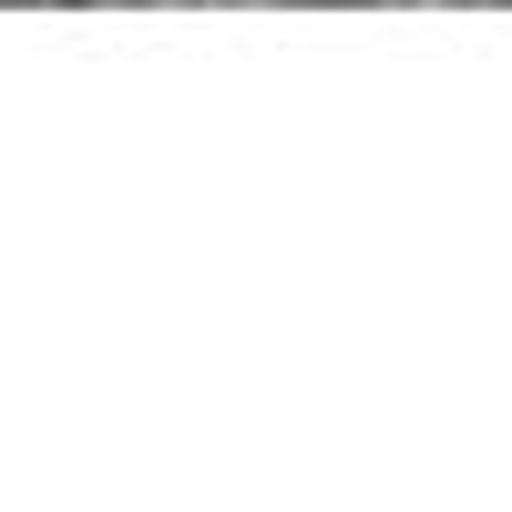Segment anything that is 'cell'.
Wrapping results in <instances>:
<instances>
[{
    "mask_svg": "<svg viewBox=\"0 0 512 512\" xmlns=\"http://www.w3.org/2000/svg\"><path fill=\"white\" fill-rule=\"evenodd\" d=\"M164 11H256V0H164Z\"/></svg>",
    "mask_w": 512,
    "mask_h": 512,
    "instance_id": "cell-1",
    "label": "cell"
}]
</instances>
